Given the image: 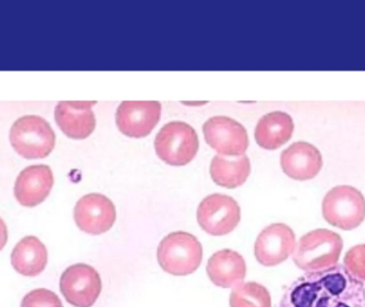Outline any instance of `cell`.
Here are the masks:
<instances>
[{"instance_id": "1", "label": "cell", "mask_w": 365, "mask_h": 307, "mask_svg": "<svg viewBox=\"0 0 365 307\" xmlns=\"http://www.w3.org/2000/svg\"><path fill=\"white\" fill-rule=\"evenodd\" d=\"M279 307H365V286L343 265L307 272L283 293Z\"/></svg>"}, {"instance_id": "2", "label": "cell", "mask_w": 365, "mask_h": 307, "mask_svg": "<svg viewBox=\"0 0 365 307\" xmlns=\"http://www.w3.org/2000/svg\"><path fill=\"white\" fill-rule=\"evenodd\" d=\"M343 239L329 229H315L300 238L293 253V261L307 272L319 271L338 265Z\"/></svg>"}, {"instance_id": "3", "label": "cell", "mask_w": 365, "mask_h": 307, "mask_svg": "<svg viewBox=\"0 0 365 307\" xmlns=\"http://www.w3.org/2000/svg\"><path fill=\"white\" fill-rule=\"evenodd\" d=\"M203 259V249L197 237L186 231L169 234L160 241L158 261L167 274L186 276L197 271Z\"/></svg>"}, {"instance_id": "4", "label": "cell", "mask_w": 365, "mask_h": 307, "mask_svg": "<svg viewBox=\"0 0 365 307\" xmlns=\"http://www.w3.org/2000/svg\"><path fill=\"white\" fill-rule=\"evenodd\" d=\"M10 143L23 158L43 159L55 149L56 135L46 120L38 115H25L11 128Z\"/></svg>"}, {"instance_id": "5", "label": "cell", "mask_w": 365, "mask_h": 307, "mask_svg": "<svg viewBox=\"0 0 365 307\" xmlns=\"http://www.w3.org/2000/svg\"><path fill=\"white\" fill-rule=\"evenodd\" d=\"M322 212L332 227L353 231L365 220L364 194L351 186L334 187L324 197Z\"/></svg>"}, {"instance_id": "6", "label": "cell", "mask_w": 365, "mask_h": 307, "mask_svg": "<svg viewBox=\"0 0 365 307\" xmlns=\"http://www.w3.org/2000/svg\"><path fill=\"white\" fill-rule=\"evenodd\" d=\"M158 156L173 167L191 162L199 150V138L195 128L185 122H170L163 126L155 138Z\"/></svg>"}, {"instance_id": "7", "label": "cell", "mask_w": 365, "mask_h": 307, "mask_svg": "<svg viewBox=\"0 0 365 307\" xmlns=\"http://www.w3.org/2000/svg\"><path fill=\"white\" fill-rule=\"evenodd\" d=\"M60 291L71 306L92 307L102 293V279L91 266L76 264L62 274Z\"/></svg>"}, {"instance_id": "8", "label": "cell", "mask_w": 365, "mask_h": 307, "mask_svg": "<svg viewBox=\"0 0 365 307\" xmlns=\"http://www.w3.org/2000/svg\"><path fill=\"white\" fill-rule=\"evenodd\" d=\"M197 219L202 229L210 235H227L240 222V207L233 197L214 193L200 203Z\"/></svg>"}, {"instance_id": "9", "label": "cell", "mask_w": 365, "mask_h": 307, "mask_svg": "<svg viewBox=\"0 0 365 307\" xmlns=\"http://www.w3.org/2000/svg\"><path fill=\"white\" fill-rule=\"evenodd\" d=\"M206 143L218 154L242 156L249 147L246 128L231 118H210L203 125Z\"/></svg>"}, {"instance_id": "10", "label": "cell", "mask_w": 365, "mask_h": 307, "mask_svg": "<svg viewBox=\"0 0 365 307\" xmlns=\"http://www.w3.org/2000/svg\"><path fill=\"white\" fill-rule=\"evenodd\" d=\"M296 236L289 225L274 223L257 236L255 255L259 265L274 267L284 263L296 249Z\"/></svg>"}, {"instance_id": "11", "label": "cell", "mask_w": 365, "mask_h": 307, "mask_svg": "<svg viewBox=\"0 0 365 307\" xmlns=\"http://www.w3.org/2000/svg\"><path fill=\"white\" fill-rule=\"evenodd\" d=\"M117 219L115 204L101 193H90L81 197L74 208V220L81 231L90 235L108 231Z\"/></svg>"}, {"instance_id": "12", "label": "cell", "mask_w": 365, "mask_h": 307, "mask_svg": "<svg viewBox=\"0 0 365 307\" xmlns=\"http://www.w3.org/2000/svg\"><path fill=\"white\" fill-rule=\"evenodd\" d=\"M162 115L158 102H123L115 115L118 128L130 138H145L158 125Z\"/></svg>"}, {"instance_id": "13", "label": "cell", "mask_w": 365, "mask_h": 307, "mask_svg": "<svg viewBox=\"0 0 365 307\" xmlns=\"http://www.w3.org/2000/svg\"><path fill=\"white\" fill-rule=\"evenodd\" d=\"M53 174L48 165H30L17 176L14 186L16 201L25 207H36L48 197Z\"/></svg>"}, {"instance_id": "14", "label": "cell", "mask_w": 365, "mask_h": 307, "mask_svg": "<svg viewBox=\"0 0 365 307\" xmlns=\"http://www.w3.org/2000/svg\"><path fill=\"white\" fill-rule=\"evenodd\" d=\"M96 102H60L56 106L55 120L68 138L83 140L96 130V120L92 107Z\"/></svg>"}, {"instance_id": "15", "label": "cell", "mask_w": 365, "mask_h": 307, "mask_svg": "<svg viewBox=\"0 0 365 307\" xmlns=\"http://www.w3.org/2000/svg\"><path fill=\"white\" fill-rule=\"evenodd\" d=\"M281 167L292 179H312L323 167V157L314 145L299 141L282 152Z\"/></svg>"}, {"instance_id": "16", "label": "cell", "mask_w": 365, "mask_h": 307, "mask_svg": "<svg viewBox=\"0 0 365 307\" xmlns=\"http://www.w3.org/2000/svg\"><path fill=\"white\" fill-rule=\"evenodd\" d=\"M206 272L212 284L221 288H232L242 284L246 278V261L235 251H218L208 259Z\"/></svg>"}, {"instance_id": "17", "label": "cell", "mask_w": 365, "mask_h": 307, "mask_svg": "<svg viewBox=\"0 0 365 307\" xmlns=\"http://www.w3.org/2000/svg\"><path fill=\"white\" fill-rule=\"evenodd\" d=\"M48 261L46 246L36 236H26L13 249L11 265L24 276H38L44 271Z\"/></svg>"}, {"instance_id": "18", "label": "cell", "mask_w": 365, "mask_h": 307, "mask_svg": "<svg viewBox=\"0 0 365 307\" xmlns=\"http://www.w3.org/2000/svg\"><path fill=\"white\" fill-rule=\"evenodd\" d=\"M294 132L291 115L282 111H274L261 118L255 128V140L265 150L279 149L289 142Z\"/></svg>"}, {"instance_id": "19", "label": "cell", "mask_w": 365, "mask_h": 307, "mask_svg": "<svg viewBox=\"0 0 365 307\" xmlns=\"http://www.w3.org/2000/svg\"><path fill=\"white\" fill-rule=\"evenodd\" d=\"M210 172L215 184L235 189L248 179L251 172L250 159L246 155H242L235 160L215 156L210 163Z\"/></svg>"}, {"instance_id": "20", "label": "cell", "mask_w": 365, "mask_h": 307, "mask_svg": "<svg viewBox=\"0 0 365 307\" xmlns=\"http://www.w3.org/2000/svg\"><path fill=\"white\" fill-rule=\"evenodd\" d=\"M230 307H272V297L259 283H242L232 291Z\"/></svg>"}, {"instance_id": "21", "label": "cell", "mask_w": 365, "mask_h": 307, "mask_svg": "<svg viewBox=\"0 0 365 307\" xmlns=\"http://www.w3.org/2000/svg\"><path fill=\"white\" fill-rule=\"evenodd\" d=\"M343 266L354 278L365 283V244H358L347 251Z\"/></svg>"}, {"instance_id": "22", "label": "cell", "mask_w": 365, "mask_h": 307, "mask_svg": "<svg viewBox=\"0 0 365 307\" xmlns=\"http://www.w3.org/2000/svg\"><path fill=\"white\" fill-rule=\"evenodd\" d=\"M21 307H63L61 300L48 289L38 288L30 291L21 300Z\"/></svg>"}, {"instance_id": "23", "label": "cell", "mask_w": 365, "mask_h": 307, "mask_svg": "<svg viewBox=\"0 0 365 307\" xmlns=\"http://www.w3.org/2000/svg\"><path fill=\"white\" fill-rule=\"evenodd\" d=\"M8 227H6L4 221L0 218V252L6 246V242H8Z\"/></svg>"}]
</instances>
